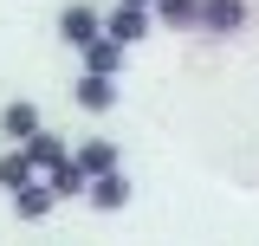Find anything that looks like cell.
Instances as JSON below:
<instances>
[{"label": "cell", "instance_id": "6da1fadb", "mask_svg": "<svg viewBox=\"0 0 259 246\" xmlns=\"http://www.w3.org/2000/svg\"><path fill=\"white\" fill-rule=\"evenodd\" d=\"M59 39L71 46V52H91L97 39H104V13L84 7V0H65L59 7Z\"/></svg>", "mask_w": 259, "mask_h": 246}, {"label": "cell", "instance_id": "7a4b0ae2", "mask_svg": "<svg viewBox=\"0 0 259 246\" xmlns=\"http://www.w3.org/2000/svg\"><path fill=\"white\" fill-rule=\"evenodd\" d=\"M71 169H78L84 182H104V175H123V149H117L110 136H91V143H78V149H71Z\"/></svg>", "mask_w": 259, "mask_h": 246}, {"label": "cell", "instance_id": "3957f363", "mask_svg": "<svg viewBox=\"0 0 259 246\" xmlns=\"http://www.w3.org/2000/svg\"><path fill=\"white\" fill-rule=\"evenodd\" d=\"M149 26H156V13H143V7H110V13H104V39L123 46V52H130Z\"/></svg>", "mask_w": 259, "mask_h": 246}, {"label": "cell", "instance_id": "277c9868", "mask_svg": "<svg viewBox=\"0 0 259 246\" xmlns=\"http://www.w3.org/2000/svg\"><path fill=\"white\" fill-rule=\"evenodd\" d=\"M117 78H91V71H78V78H71V104H78V110H91V117H104V110H117Z\"/></svg>", "mask_w": 259, "mask_h": 246}, {"label": "cell", "instance_id": "5b68a950", "mask_svg": "<svg viewBox=\"0 0 259 246\" xmlns=\"http://www.w3.org/2000/svg\"><path fill=\"white\" fill-rule=\"evenodd\" d=\"M246 26V0H201V32H214V39H227V32Z\"/></svg>", "mask_w": 259, "mask_h": 246}, {"label": "cell", "instance_id": "8992f818", "mask_svg": "<svg viewBox=\"0 0 259 246\" xmlns=\"http://www.w3.org/2000/svg\"><path fill=\"white\" fill-rule=\"evenodd\" d=\"M0 130H7V143H13V149H26L32 136H39V110H32L26 97H13V104L0 110Z\"/></svg>", "mask_w": 259, "mask_h": 246}, {"label": "cell", "instance_id": "52a82bcc", "mask_svg": "<svg viewBox=\"0 0 259 246\" xmlns=\"http://www.w3.org/2000/svg\"><path fill=\"white\" fill-rule=\"evenodd\" d=\"M84 201H91L97 214H123V208H130V175H104V182H91Z\"/></svg>", "mask_w": 259, "mask_h": 246}, {"label": "cell", "instance_id": "ba28073f", "mask_svg": "<svg viewBox=\"0 0 259 246\" xmlns=\"http://www.w3.org/2000/svg\"><path fill=\"white\" fill-rule=\"evenodd\" d=\"M32 182H39V169H32L26 149H7V155H0V188H7V194H20V188H32Z\"/></svg>", "mask_w": 259, "mask_h": 246}, {"label": "cell", "instance_id": "9c48e42d", "mask_svg": "<svg viewBox=\"0 0 259 246\" xmlns=\"http://www.w3.org/2000/svg\"><path fill=\"white\" fill-rule=\"evenodd\" d=\"M26 155H32V169H46V175H52V169H65V162H71V149H65L59 136H52V130H39V136H32L26 143Z\"/></svg>", "mask_w": 259, "mask_h": 246}, {"label": "cell", "instance_id": "30bf717a", "mask_svg": "<svg viewBox=\"0 0 259 246\" xmlns=\"http://www.w3.org/2000/svg\"><path fill=\"white\" fill-rule=\"evenodd\" d=\"M162 26H175V32H188V26H201V0H156L149 7Z\"/></svg>", "mask_w": 259, "mask_h": 246}, {"label": "cell", "instance_id": "8fae6325", "mask_svg": "<svg viewBox=\"0 0 259 246\" xmlns=\"http://www.w3.org/2000/svg\"><path fill=\"white\" fill-rule=\"evenodd\" d=\"M84 71H91V78H117V71H123V46H110V39H97L91 52H84Z\"/></svg>", "mask_w": 259, "mask_h": 246}, {"label": "cell", "instance_id": "7c38bea8", "mask_svg": "<svg viewBox=\"0 0 259 246\" xmlns=\"http://www.w3.org/2000/svg\"><path fill=\"white\" fill-rule=\"evenodd\" d=\"M13 214H20V220H46V214H52V188H46V182L20 188V194H13Z\"/></svg>", "mask_w": 259, "mask_h": 246}, {"label": "cell", "instance_id": "4fadbf2b", "mask_svg": "<svg viewBox=\"0 0 259 246\" xmlns=\"http://www.w3.org/2000/svg\"><path fill=\"white\" fill-rule=\"evenodd\" d=\"M46 188H52V201H78V194H84L91 182H84V175L65 162V169H52V175H46Z\"/></svg>", "mask_w": 259, "mask_h": 246}, {"label": "cell", "instance_id": "5bb4252c", "mask_svg": "<svg viewBox=\"0 0 259 246\" xmlns=\"http://www.w3.org/2000/svg\"><path fill=\"white\" fill-rule=\"evenodd\" d=\"M117 7H143V13H149V7H156V0H117Z\"/></svg>", "mask_w": 259, "mask_h": 246}]
</instances>
